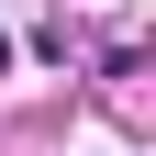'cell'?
<instances>
[{"label": "cell", "instance_id": "1", "mask_svg": "<svg viewBox=\"0 0 156 156\" xmlns=\"http://www.w3.org/2000/svg\"><path fill=\"white\" fill-rule=\"evenodd\" d=\"M0 67H11V34H0Z\"/></svg>", "mask_w": 156, "mask_h": 156}]
</instances>
